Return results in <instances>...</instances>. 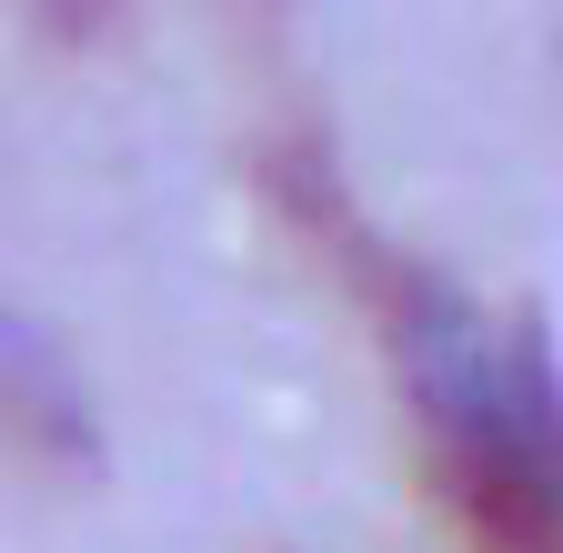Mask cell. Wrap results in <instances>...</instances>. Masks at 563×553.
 Returning a JSON list of instances; mask_svg holds the SVG:
<instances>
[{"label": "cell", "mask_w": 563, "mask_h": 553, "mask_svg": "<svg viewBox=\"0 0 563 553\" xmlns=\"http://www.w3.org/2000/svg\"><path fill=\"white\" fill-rule=\"evenodd\" d=\"M0 433H11L21 453H41V463L91 453L81 383H70L60 353H51V342H31V332H0Z\"/></svg>", "instance_id": "2"}, {"label": "cell", "mask_w": 563, "mask_h": 553, "mask_svg": "<svg viewBox=\"0 0 563 553\" xmlns=\"http://www.w3.org/2000/svg\"><path fill=\"white\" fill-rule=\"evenodd\" d=\"M21 11H31L51 41H70V51H91V41L121 31V0H21Z\"/></svg>", "instance_id": "3"}, {"label": "cell", "mask_w": 563, "mask_h": 553, "mask_svg": "<svg viewBox=\"0 0 563 553\" xmlns=\"http://www.w3.org/2000/svg\"><path fill=\"white\" fill-rule=\"evenodd\" d=\"M262 191L373 312V342L422 443V483L463 553H563V363L543 322L493 312L453 272L383 242L312 131L262 142Z\"/></svg>", "instance_id": "1"}]
</instances>
